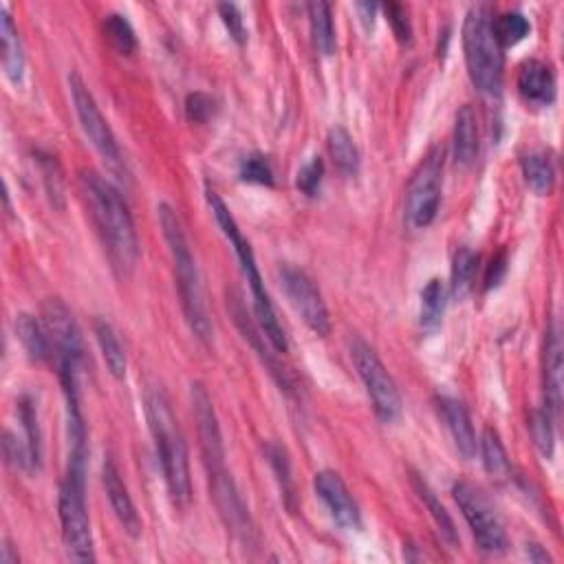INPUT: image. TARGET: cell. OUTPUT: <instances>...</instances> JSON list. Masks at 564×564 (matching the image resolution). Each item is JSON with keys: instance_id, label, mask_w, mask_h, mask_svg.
Returning a JSON list of instances; mask_svg holds the SVG:
<instances>
[{"instance_id": "6da1fadb", "label": "cell", "mask_w": 564, "mask_h": 564, "mask_svg": "<svg viewBox=\"0 0 564 564\" xmlns=\"http://www.w3.org/2000/svg\"><path fill=\"white\" fill-rule=\"evenodd\" d=\"M78 188L113 267L128 276L137 265L139 241L126 201L113 183L95 170L78 172Z\"/></svg>"}, {"instance_id": "7a4b0ae2", "label": "cell", "mask_w": 564, "mask_h": 564, "mask_svg": "<svg viewBox=\"0 0 564 564\" xmlns=\"http://www.w3.org/2000/svg\"><path fill=\"white\" fill-rule=\"evenodd\" d=\"M146 417L150 435L155 439V450L164 470L168 494L175 507H188L192 498V479H190V457L188 446L179 428V421L172 410L170 399L164 388H150L146 395Z\"/></svg>"}, {"instance_id": "3957f363", "label": "cell", "mask_w": 564, "mask_h": 564, "mask_svg": "<svg viewBox=\"0 0 564 564\" xmlns=\"http://www.w3.org/2000/svg\"><path fill=\"white\" fill-rule=\"evenodd\" d=\"M157 212H159L161 232H164V238L170 249L172 269H175V280L179 287L183 313H186V320L190 324L192 333L197 335L203 344H210L214 329H212V322L208 316V307H205L199 267H197V260H194L186 230H183L179 214L175 212L172 205L161 203Z\"/></svg>"}, {"instance_id": "277c9868", "label": "cell", "mask_w": 564, "mask_h": 564, "mask_svg": "<svg viewBox=\"0 0 564 564\" xmlns=\"http://www.w3.org/2000/svg\"><path fill=\"white\" fill-rule=\"evenodd\" d=\"M208 203H210V210L214 214L216 223H219V227H221V232L225 234L227 241H230L234 254L238 258V265H241L243 278L247 280L249 291H252L254 313L258 318L260 331L265 333V338L269 340V344L274 346L278 353H287V349H289L287 335H285V329H282V324L278 320L274 302H271V298H269V291L265 287L263 276H260V269H258L252 245H249V241L243 236L241 227H238L230 208H227L225 201L214 190H208Z\"/></svg>"}, {"instance_id": "5b68a950", "label": "cell", "mask_w": 564, "mask_h": 564, "mask_svg": "<svg viewBox=\"0 0 564 564\" xmlns=\"http://www.w3.org/2000/svg\"><path fill=\"white\" fill-rule=\"evenodd\" d=\"M492 12L474 5L463 23V51L472 84L485 95H498L503 86V49L492 31Z\"/></svg>"}, {"instance_id": "8992f818", "label": "cell", "mask_w": 564, "mask_h": 564, "mask_svg": "<svg viewBox=\"0 0 564 564\" xmlns=\"http://www.w3.org/2000/svg\"><path fill=\"white\" fill-rule=\"evenodd\" d=\"M58 514L69 558L75 562H93L95 547L89 509H86V463L67 461V472L62 476L58 494Z\"/></svg>"}, {"instance_id": "52a82bcc", "label": "cell", "mask_w": 564, "mask_h": 564, "mask_svg": "<svg viewBox=\"0 0 564 564\" xmlns=\"http://www.w3.org/2000/svg\"><path fill=\"white\" fill-rule=\"evenodd\" d=\"M42 324L49 335L64 395H80V373L84 366V342L71 309L60 298L42 305Z\"/></svg>"}, {"instance_id": "ba28073f", "label": "cell", "mask_w": 564, "mask_h": 564, "mask_svg": "<svg viewBox=\"0 0 564 564\" xmlns=\"http://www.w3.org/2000/svg\"><path fill=\"white\" fill-rule=\"evenodd\" d=\"M452 494L461 509L465 523H468L472 529V536L479 549L487 553V556H503L509 547V542H507L503 520L496 514V507L492 505L490 498H487L479 487L465 481H459L454 485Z\"/></svg>"}, {"instance_id": "9c48e42d", "label": "cell", "mask_w": 564, "mask_h": 564, "mask_svg": "<svg viewBox=\"0 0 564 564\" xmlns=\"http://www.w3.org/2000/svg\"><path fill=\"white\" fill-rule=\"evenodd\" d=\"M443 179V146H432L419 161L406 190V221L410 227H428L439 212Z\"/></svg>"}, {"instance_id": "30bf717a", "label": "cell", "mask_w": 564, "mask_h": 564, "mask_svg": "<svg viewBox=\"0 0 564 564\" xmlns=\"http://www.w3.org/2000/svg\"><path fill=\"white\" fill-rule=\"evenodd\" d=\"M351 357L357 368V375L362 377L366 393L371 397L377 419L384 423L397 421L401 415L399 388L384 362L379 360L373 346H368L364 340H355L351 344Z\"/></svg>"}, {"instance_id": "8fae6325", "label": "cell", "mask_w": 564, "mask_h": 564, "mask_svg": "<svg viewBox=\"0 0 564 564\" xmlns=\"http://www.w3.org/2000/svg\"><path fill=\"white\" fill-rule=\"evenodd\" d=\"M69 89L84 135L91 139L93 148L108 161V164L113 168H119L122 166V150H119L111 126H108L106 117L102 115L100 106H97L93 93L89 91V86H86L80 73L73 71L69 75Z\"/></svg>"}, {"instance_id": "7c38bea8", "label": "cell", "mask_w": 564, "mask_h": 564, "mask_svg": "<svg viewBox=\"0 0 564 564\" xmlns=\"http://www.w3.org/2000/svg\"><path fill=\"white\" fill-rule=\"evenodd\" d=\"M280 280L282 287H285V294L291 302V307L296 309L302 322H305L313 333L320 335V338L329 335L331 331L329 309L320 294L316 280H313L305 269L294 265L280 267Z\"/></svg>"}, {"instance_id": "4fadbf2b", "label": "cell", "mask_w": 564, "mask_h": 564, "mask_svg": "<svg viewBox=\"0 0 564 564\" xmlns=\"http://www.w3.org/2000/svg\"><path fill=\"white\" fill-rule=\"evenodd\" d=\"M190 397H192V412L194 421H197L199 430V443H201V454L205 470L208 476L225 472V446H223V435L219 419H216V410L212 404V397L201 382H192L190 386Z\"/></svg>"}, {"instance_id": "5bb4252c", "label": "cell", "mask_w": 564, "mask_h": 564, "mask_svg": "<svg viewBox=\"0 0 564 564\" xmlns=\"http://www.w3.org/2000/svg\"><path fill=\"white\" fill-rule=\"evenodd\" d=\"M210 479V492L216 503V509L223 518L225 527L232 531L236 540H241L245 547L256 545V527L249 516V509L243 503L241 494L236 490V483L232 481L230 472H221L208 476Z\"/></svg>"}, {"instance_id": "9a60e30c", "label": "cell", "mask_w": 564, "mask_h": 564, "mask_svg": "<svg viewBox=\"0 0 564 564\" xmlns=\"http://www.w3.org/2000/svg\"><path fill=\"white\" fill-rule=\"evenodd\" d=\"M313 487L320 501L327 507L331 518L342 529H360L362 527V512L357 507L349 487L342 481V476L333 470H322L313 479Z\"/></svg>"}, {"instance_id": "2e32d148", "label": "cell", "mask_w": 564, "mask_h": 564, "mask_svg": "<svg viewBox=\"0 0 564 564\" xmlns=\"http://www.w3.org/2000/svg\"><path fill=\"white\" fill-rule=\"evenodd\" d=\"M102 481H104L106 496H108V501H111L113 514L119 520V525L124 527V531L130 538H139L141 531H144V523H141L137 507L133 503V498H130L128 487L122 479V474H119L113 459L104 461Z\"/></svg>"}, {"instance_id": "e0dca14e", "label": "cell", "mask_w": 564, "mask_h": 564, "mask_svg": "<svg viewBox=\"0 0 564 564\" xmlns=\"http://www.w3.org/2000/svg\"><path fill=\"white\" fill-rule=\"evenodd\" d=\"M542 382H545V404L551 417L560 415L562 408V333L558 320H551L542 355Z\"/></svg>"}, {"instance_id": "ac0fdd59", "label": "cell", "mask_w": 564, "mask_h": 564, "mask_svg": "<svg viewBox=\"0 0 564 564\" xmlns=\"http://www.w3.org/2000/svg\"><path fill=\"white\" fill-rule=\"evenodd\" d=\"M518 91L529 104L549 106L556 100V75L542 60H527L518 69Z\"/></svg>"}, {"instance_id": "d6986e66", "label": "cell", "mask_w": 564, "mask_h": 564, "mask_svg": "<svg viewBox=\"0 0 564 564\" xmlns=\"http://www.w3.org/2000/svg\"><path fill=\"white\" fill-rule=\"evenodd\" d=\"M437 408L441 412V419L446 421L454 446H457V450L465 459H472L476 454V435L468 408H465L459 399L448 395L437 397Z\"/></svg>"}, {"instance_id": "ffe728a7", "label": "cell", "mask_w": 564, "mask_h": 564, "mask_svg": "<svg viewBox=\"0 0 564 564\" xmlns=\"http://www.w3.org/2000/svg\"><path fill=\"white\" fill-rule=\"evenodd\" d=\"M0 40H3V69L7 80L16 86L23 84L27 58H25L23 40H20L14 18L9 16L7 7H3V12H0Z\"/></svg>"}, {"instance_id": "44dd1931", "label": "cell", "mask_w": 564, "mask_h": 564, "mask_svg": "<svg viewBox=\"0 0 564 564\" xmlns=\"http://www.w3.org/2000/svg\"><path fill=\"white\" fill-rule=\"evenodd\" d=\"M479 155V122L470 104L459 108L457 119H454V161L457 166L468 168Z\"/></svg>"}, {"instance_id": "7402d4cb", "label": "cell", "mask_w": 564, "mask_h": 564, "mask_svg": "<svg viewBox=\"0 0 564 564\" xmlns=\"http://www.w3.org/2000/svg\"><path fill=\"white\" fill-rule=\"evenodd\" d=\"M18 426H20V443H23L31 468L38 474L42 468V435H40V426H38V410L34 406V399L31 397H20L18 399Z\"/></svg>"}, {"instance_id": "603a6c76", "label": "cell", "mask_w": 564, "mask_h": 564, "mask_svg": "<svg viewBox=\"0 0 564 564\" xmlns=\"http://www.w3.org/2000/svg\"><path fill=\"white\" fill-rule=\"evenodd\" d=\"M14 329H16L20 344H23V349L31 360H36V362L51 360L53 349H51L49 335L45 331V324H40L34 316H29V313H20V316H16Z\"/></svg>"}, {"instance_id": "cb8c5ba5", "label": "cell", "mask_w": 564, "mask_h": 564, "mask_svg": "<svg viewBox=\"0 0 564 564\" xmlns=\"http://www.w3.org/2000/svg\"><path fill=\"white\" fill-rule=\"evenodd\" d=\"M93 331H95V340L100 344V351L104 362L108 366V371L115 379H124L126 377V353H124V346L119 342V335L113 329V324L104 320V318H97L93 322Z\"/></svg>"}, {"instance_id": "d4e9b609", "label": "cell", "mask_w": 564, "mask_h": 564, "mask_svg": "<svg viewBox=\"0 0 564 564\" xmlns=\"http://www.w3.org/2000/svg\"><path fill=\"white\" fill-rule=\"evenodd\" d=\"M412 485H415V490H417L419 498L423 501V505L428 507L430 516L435 518V523H437V527L441 531L443 540H446L452 549H457V545H459V531H457V527H454V520L448 514V509L441 505L435 490H432V487L417 474H412Z\"/></svg>"}, {"instance_id": "484cf974", "label": "cell", "mask_w": 564, "mask_h": 564, "mask_svg": "<svg viewBox=\"0 0 564 564\" xmlns=\"http://www.w3.org/2000/svg\"><path fill=\"white\" fill-rule=\"evenodd\" d=\"M309 25H311V40L313 47L322 56H333L335 53V25L333 12L329 3H309Z\"/></svg>"}, {"instance_id": "4316f807", "label": "cell", "mask_w": 564, "mask_h": 564, "mask_svg": "<svg viewBox=\"0 0 564 564\" xmlns=\"http://www.w3.org/2000/svg\"><path fill=\"white\" fill-rule=\"evenodd\" d=\"M329 153L335 161V166L340 168V172L344 175H357V170H360V150H357L355 141L351 137L349 130L344 126H335L329 130Z\"/></svg>"}, {"instance_id": "83f0119b", "label": "cell", "mask_w": 564, "mask_h": 564, "mask_svg": "<svg viewBox=\"0 0 564 564\" xmlns=\"http://www.w3.org/2000/svg\"><path fill=\"white\" fill-rule=\"evenodd\" d=\"M481 454H483V465L485 472L496 481H505L512 474V463L507 459V452L501 437L494 428H485L481 437Z\"/></svg>"}, {"instance_id": "f1b7e54d", "label": "cell", "mask_w": 564, "mask_h": 564, "mask_svg": "<svg viewBox=\"0 0 564 564\" xmlns=\"http://www.w3.org/2000/svg\"><path fill=\"white\" fill-rule=\"evenodd\" d=\"M446 285L443 280L432 278L426 287L421 291V316L419 322L426 331L439 329V324L443 320V313H446Z\"/></svg>"}, {"instance_id": "f546056e", "label": "cell", "mask_w": 564, "mask_h": 564, "mask_svg": "<svg viewBox=\"0 0 564 564\" xmlns=\"http://www.w3.org/2000/svg\"><path fill=\"white\" fill-rule=\"evenodd\" d=\"M476 265H479V256H476L470 247H461L454 254L452 263V298L454 300H465L470 296L474 287V276H476Z\"/></svg>"}, {"instance_id": "4dcf8cb0", "label": "cell", "mask_w": 564, "mask_h": 564, "mask_svg": "<svg viewBox=\"0 0 564 564\" xmlns=\"http://www.w3.org/2000/svg\"><path fill=\"white\" fill-rule=\"evenodd\" d=\"M492 31L498 47L507 49V47H516L518 42H523L529 36L531 25L520 12H505L501 16L492 18Z\"/></svg>"}, {"instance_id": "1f68e13d", "label": "cell", "mask_w": 564, "mask_h": 564, "mask_svg": "<svg viewBox=\"0 0 564 564\" xmlns=\"http://www.w3.org/2000/svg\"><path fill=\"white\" fill-rule=\"evenodd\" d=\"M523 175L527 186L536 194H549L556 183V170L545 153H531L523 159Z\"/></svg>"}, {"instance_id": "d6a6232c", "label": "cell", "mask_w": 564, "mask_h": 564, "mask_svg": "<svg viewBox=\"0 0 564 564\" xmlns=\"http://www.w3.org/2000/svg\"><path fill=\"white\" fill-rule=\"evenodd\" d=\"M104 34L119 56H133L137 51V36L133 25L122 14H108L104 18Z\"/></svg>"}, {"instance_id": "836d02e7", "label": "cell", "mask_w": 564, "mask_h": 564, "mask_svg": "<svg viewBox=\"0 0 564 564\" xmlns=\"http://www.w3.org/2000/svg\"><path fill=\"white\" fill-rule=\"evenodd\" d=\"M265 457L271 465V470L276 472V479L280 483L282 494H285L287 498V505L294 507V481H291V465H289L285 448L276 446V443H267Z\"/></svg>"}, {"instance_id": "e575fe53", "label": "cell", "mask_w": 564, "mask_h": 564, "mask_svg": "<svg viewBox=\"0 0 564 564\" xmlns=\"http://www.w3.org/2000/svg\"><path fill=\"white\" fill-rule=\"evenodd\" d=\"M238 177L245 183H256V186H274V168H271L269 159L260 153L247 155L241 161Z\"/></svg>"}, {"instance_id": "d590c367", "label": "cell", "mask_w": 564, "mask_h": 564, "mask_svg": "<svg viewBox=\"0 0 564 564\" xmlns=\"http://www.w3.org/2000/svg\"><path fill=\"white\" fill-rule=\"evenodd\" d=\"M529 430L534 437L536 448L542 457L551 459L553 454V428H551V415L547 410H534L529 417Z\"/></svg>"}, {"instance_id": "8d00e7d4", "label": "cell", "mask_w": 564, "mask_h": 564, "mask_svg": "<svg viewBox=\"0 0 564 564\" xmlns=\"http://www.w3.org/2000/svg\"><path fill=\"white\" fill-rule=\"evenodd\" d=\"M322 179H324V161L320 157H313L309 164L298 170L296 188L302 194H307V197H316L322 186Z\"/></svg>"}, {"instance_id": "74e56055", "label": "cell", "mask_w": 564, "mask_h": 564, "mask_svg": "<svg viewBox=\"0 0 564 564\" xmlns=\"http://www.w3.org/2000/svg\"><path fill=\"white\" fill-rule=\"evenodd\" d=\"M216 100L212 95L208 93H190L188 95V100H186V115L190 122L194 124H205V122H210V119L214 117L216 113Z\"/></svg>"}, {"instance_id": "f35d334b", "label": "cell", "mask_w": 564, "mask_h": 564, "mask_svg": "<svg viewBox=\"0 0 564 564\" xmlns=\"http://www.w3.org/2000/svg\"><path fill=\"white\" fill-rule=\"evenodd\" d=\"M384 12L390 27H393V34L397 36V40L401 45H410L412 42V25H410V18H408V9L404 5H397V3H388L384 5Z\"/></svg>"}, {"instance_id": "ab89813d", "label": "cell", "mask_w": 564, "mask_h": 564, "mask_svg": "<svg viewBox=\"0 0 564 564\" xmlns=\"http://www.w3.org/2000/svg\"><path fill=\"white\" fill-rule=\"evenodd\" d=\"M219 14L223 18L225 29L230 31V36H232L236 45H245V42H247V27H245L243 12L238 9V5L223 3V5H219Z\"/></svg>"}, {"instance_id": "60d3db41", "label": "cell", "mask_w": 564, "mask_h": 564, "mask_svg": "<svg viewBox=\"0 0 564 564\" xmlns=\"http://www.w3.org/2000/svg\"><path fill=\"white\" fill-rule=\"evenodd\" d=\"M40 161V170L42 175H45V183H47V192H49V199L53 203L62 205V197H64V190H62V172L58 161L53 157H45V155H38Z\"/></svg>"}, {"instance_id": "b9f144b4", "label": "cell", "mask_w": 564, "mask_h": 564, "mask_svg": "<svg viewBox=\"0 0 564 564\" xmlns=\"http://www.w3.org/2000/svg\"><path fill=\"white\" fill-rule=\"evenodd\" d=\"M505 271H507V254L505 252H498L492 258V263L487 265L485 289H496L498 285H501L503 278H505Z\"/></svg>"}, {"instance_id": "7bdbcfd3", "label": "cell", "mask_w": 564, "mask_h": 564, "mask_svg": "<svg viewBox=\"0 0 564 564\" xmlns=\"http://www.w3.org/2000/svg\"><path fill=\"white\" fill-rule=\"evenodd\" d=\"M357 12H360V18H362V23L366 27V31H373L375 27V14H377V5L373 3H357L355 5Z\"/></svg>"}, {"instance_id": "ee69618b", "label": "cell", "mask_w": 564, "mask_h": 564, "mask_svg": "<svg viewBox=\"0 0 564 564\" xmlns=\"http://www.w3.org/2000/svg\"><path fill=\"white\" fill-rule=\"evenodd\" d=\"M527 556H529V560H534V562H551L549 553L542 549L540 545H536V542L527 545Z\"/></svg>"}]
</instances>
